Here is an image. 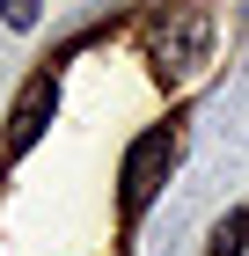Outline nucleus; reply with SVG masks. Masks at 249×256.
<instances>
[{
    "instance_id": "nucleus-1",
    "label": "nucleus",
    "mask_w": 249,
    "mask_h": 256,
    "mask_svg": "<svg viewBox=\"0 0 249 256\" xmlns=\"http://www.w3.org/2000/svg\"><path fill=\"white\" fill-rule=\"evenodd\" d=\"M147 52H154V66L161 74H198V66L212 59V15L205 8H169V15L154 22V37H147Z\"/></svg>"
},
{
    "instance_id": "nucleus-2",
    "label": "nucleus",
    "mask_w": 249,
    "mask_h": 256,
    "mask_svg": "<svg viewBox=\"0 0 249 256\" xmlns=\"http://www.w3.org/2000/svg\"><path fill=\"white\" fill-rule=\"evenodd\" d=\"M169 161H176V132H169V124H154V132L132 139L125 176H117V205H125V220H139V212L154 205V190L169 183Z\"/></svg>"
},
{
    "instance_id": "nucleus-3",
    "label": "nucleus",
    "mask_w": 249,
    "mask_h": 256,
    "mask_svg": "<svg viewBox=\"0 0 249 256\" xmlns=\"http://www.w3.org/2000/svg\"><path fill=\"white\" fill-rule=\"evenodd\" d=\"M52 110H59V80L37 74V80L15 96V110H8V154H30V146L44 139V124H52Z\"/></svg>"
},
{
    "instance_id": "nucleus-4",
    "label": "nucleus",
    "mask_w": 249,
    "mask_h": 256,
    "mask_svg": "<svg viewBox=\"0 0 249 256\" xmlns=\"http://www.w3.org/2000/svg\"><path fill=\"white\" fill-rule=\"evenodd\" d=\"M242 234H249V220H242V212L220 220V227H212V256H234V249H242Z\"/></svg>"
},
{
    "instance_id": "nucleus-5",
    "label": "nucleus",
    "mask_w": 249,
    "mask_h": 256,
    "mask_svg": "<svg viewBox=\"0 0 249 256\" xmlns=\"http://www.w3.org/2000/svg\"><path fill=\"white\" fill-rule=\"evenodd\" d=\"M37 15H44V0H0V22L8 30H30Z\"/></svg>"
}]
</instances>
